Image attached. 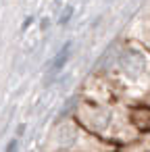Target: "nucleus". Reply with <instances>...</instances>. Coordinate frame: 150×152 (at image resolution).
I'll return each instance as SVG.
<instances>
[{
  "label": "nucleus",
  "mask_w": 150,
  "mask_h": 152,
  "mask_svg": "<svg viewBox=\"0 0 150 152\" xmlns=\"http://www.w3.org/2000/svg\"><path fill=\"white\" fill-rule=\"evenodd\" d=\"M15 146H17V142H13V144L9 146V152H15Z\"/></svg>",
  "instance_id": "nucleus-1"
}]
</instances>
